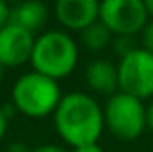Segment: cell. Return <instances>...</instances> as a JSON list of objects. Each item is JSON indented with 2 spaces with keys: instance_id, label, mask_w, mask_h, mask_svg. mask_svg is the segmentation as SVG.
I'll list each match as a JSON object with an SVG mask.
<instances>
[{
  "instance_id": "6da1fadb",
  "label": "cell",
  "mask_w": 153,
  "mask_h": 152,
  "mask_svg": "<svg viewBox=\"0 0 153 152\" xmlns=\"http://www.w3.org/2000/svg\"><path fill=\"white\" fill-rule=\"evenodd\" d=\"M53 125L61 140L73 149L98 143L103 129V109L91 95L73 91L62 95L55 113Z\"/></svg>"
},
{
  "instance_id": "7a4b0ae2",
  "label": "cell",
  "mask_w": 153,
  "mask_h": 152,
  "mask_svg": "<svg viewBox=\"0 0 153 152\" xmlns=\"http://www.w3.org/2000/svg\"><path fill=\"white\" fill-rule=\"evenodd\" d=\"M32 72L53 81L68 77L78 63V45L64 31H46L34 39L30 61Z\"/></svg>"
},
{
  "instance_id": "3957f363",
  "label": "cell",
  "mask_w": 153,
  "mask_h": 152,
  "mask_svg": "<svg viewBox=\"0 0 153 152\" xmlns=\"http://www.w3.org/2000/svg\"><path fill=\"white\" fill-rule=\"evenodd\" d=\"M62 99L57 81L38 72H27L16 79L11 90V104L29 118H45L55 113Z\"/></svg>"
},
{
  "instance_id": "277c9868",
  "label": "cell",
  "mask_w": 153,
  "mask_h": 152,
  "mask_svg": "<svg viewBox=\"0 0 153 152\" xmlns=\"http://www.w3.org/2000/svg\"><path fill=\"white\" fill-rule=\"evenodd\" d=\"M105 127L119 140H135L146 129V106L143 100L117 91L103 108Z\"/></svg>"
},
{
  "instance_id": "5b68a950",
  "label": "cell",
  "mask_w": 153,
  "mask_h": 152,
  "mask_svg": "<svg viewBox=\"0 0 153 152\" xmlns=\"http://www.w3.org/2000/svg\"><path fill=\"white\" fill-rule=\"evenodd\" d=\"M119 91L139 100L153 97V54L137 47L117 63Z\"/></svg>"
},
{
  "instance_id": "8992f818",
  "label": "cell",
  "mask_w": 153,
  "mask_h": 152,
  "mask_svg": "<svg viewBox=\"0 0 153 152\" xmlns=\"http://www.w3.org/2000/svg\"><path fill=\"white\" fill-rule=\"evenodd\" d=\"M100 22L112 36H137L150 22L143 0H105L100 4Z\"/></svg>"
},
{
  "instance_id": "52a82bcc",
  "label": "cell",
  "mask_w": 153,
  "mask_h": 152,
  "mask_svg": "<svg viewBox=\"0 0 153 152\" xmlns=\"http://www.w3.org/2000/svg\"><path fill=\"white\" fill-rule=\"evenodd\" d=\"M34 39V34L9 22L0 29V66L16 68L30 61Z\"/></svg>"
},
{
  "instance_id": "ba28073f",
  "label": "cell",
  "mask_w": 153,
  "mask_h": 152,
  "mask_svg": "<svg viewBox=\"0 0 153 152\" xmlns=\"http://www.w3.org/2000/svg\"><path fill=\"white\" fill-rule=\"evenodd\" d=\"M53 11L57 22L68 31L82 32L100 20V4L96 0H59Z\"/></svg>"
},
{
  "instance_id": "9c48e42d",
  "label": "cell",
  "mask_w": 153,
  "mask_h": 152,
  "mask_svg": "<svg viewBox=\"0 0 153 152\" xmlns=\"http://www.w3.org/2000/svg\"><path fill=\"white\" fill-rule=\"evenodd\" d=\"M87 86L102 95H114L119 90L117 84V65H112L107 59H94L85 68Z\"/></svg>"
},
{
  "instance_id": "30bf717a",
  "label": "cell",
  "mask_w": 153,
  "mask_h": 152,
  "mask_svg": "<svg viewBox=\"0 0 153 152\" xmlns=\"http://www.w3.org/2000/svg\"><path fill=\"white\" fill-rule=\"evenodd\" d=\"M48 20V7L43 2H22L11 7V18L9 22L13 25H18L30 34L39 31Z\"/></svg>"
},
{
  "instance_id": "8fae6325",
  "label": "cell",
  "mask_w": 153,
  "mask_h": 152,
  "mask_svg": "<svg viewBox=\"0 0 153 152\" xmlns=\"http://www.w3.org/2000/svg\"><path fill=\"white\" fill-rule=\"evenodd\" d=\"M114 36L111 34V31L98 20L94 22L93 25H89L87 29H84L80 32V43L91 50V52H98V50H103L105 47H109L112 43Z\"/></svg>"
},
{
  "instance_id": "7c38bea8",
  "label": "cell",
  "mask_w": 153,
  "mask_h": 152,
  "mask_svg": "<svg viewBox=\"0 0 153 152\" xmlns=\"http://www.w3.org/2000/svg\"><path fill=\"white\" fill-rule=\"evenodd\" d=\"M112 47H114V52L119 56V59L125 57V56H128L130 52H134L137 48L134 36H114Z\"/></svg>"
},
{
  "instance_id": "4fadbf2b",
  "label": "cell",
  "mask_w": 153,
  "mask_h": 152,
  "mask_svg": "<svg viewBox=\"0 0 153 152\" xmlns=\"http://www.w3.org/2000/svg\"><path fill=\"white\" fill-rule=\"evenodd\" d=\"M141 48L153 54V20H150L146 23V27L141 32Z\"/></svg>"
},
{
  "instance_id": "5bb4252c",
  "label": "cell",
  "mask_w": 153,
  "mask_h": 152,
  "mask_svg": "<svg viewBox=\"0 0 153 152\" xmlns=\"http://www.w3.org/2000/svg\"><path fill=\"white\" fill-rule=\"evenodd\" d=\"M9 18H11V7L0 0V29H4L9 23Z\"/></svg>"
},
{
  "instance_id": "9a60e30c",
  "label": "cell",
  "mask_w": 153,
  "mask_h": 152,
  "mask_svg": "<svg viewBox=\"0 0 153 152\" xmlns=\"http://www.w3.org/2000/svg\"><path fill=\"white\" fill-rule=\"evenodd\" d=\"M29 152H68L64 147H59V145H41V147H36Z\"/></svg>"
},
{
  "instance_id": "2e32d148",
  "label": "cell",
  "mask_w": 153,
  "mask_h": 152,
  "mask_svg": "<svg viewBox=\"0 0 153 152\" xmlns=\"http://www.w3.org/2000/svg\"><path fill=\"white\" fill-rule=\"evenodd\" d=\"M7 122H9V118H7V114L4 113V108L0 106V140L5 136V131H7Z\"/></svg>"
},
{
  "instance_id": "e0dca14e",
  "label": "cell",
  "mask_w": 153,
  "mask_h": 152,
  "mask_svg": "<svg viewBox=\"0 0 153 152\" xmlns=\"http://www.w3.org/2000/svg\"><path fill=\"white\" fill-rule=\"evenodd\" d=\"M73 152H105L98 143H91V145H84V147H76Z\"/></svg>"
},
{
  "instance_id": "ac0fdd59",
  "label": "cell",
  "mask_w": 153,
  "mask_h": 152,
  "mask_svg": "<svg viewBox=\"0 0 153 152\" xmlns=\"http://www.w3.org/2000/svg\"><path fill=\"white\" fill-rule=\"evenodd\" d=\"M146 127L153 132V102L146 108Z\"/></svg>"
},
{
  "instance_id": "d6986e66",
  "label": "cell",
  "mask_w": 153,
  "mask_h": 152,
  "mask_svg": "<svg viewBox=\"0 0 153 152\" xmlns=\"http://www.w3.org/2000/svg\"><path fill=\"white\" fill-rule=\"evenodd\" d=\"M7 152H29V149L22 143V141H16V143H13V145H9V149Z\"/></svg>"
},
{
  "instance_id": "ffe728a7",
  "label": "cell",
  "mask_w": 153,
  "mask_h": 152,
  "mask_svg": "<svg viewBox=\"0 0 153 152\" xmlns=\"http://www.w3.org/2000/svg\"><path fill=\"white\" fill-rule=\"evenodd\" d=\"M146 11H148V16L153 20V0H146Z\"/></svg>"
},
{
  "instance_id": "44dd1931",
  "label": "cell",
  "mask_w": 153,
  "mask_h": 152,
  "mask_svg": "<svg viewBox=\"0 0 153 152\" xmlns=\"http://www.w3.org/2000/svg\"><path fill=\"white\" fill-rule=\"evenodd\" d=\"M4 70H5V68L0 66V84H2V81H4Z\"/></svg>"
}]
</instances>
